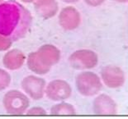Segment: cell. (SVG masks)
<instances>
[{"mask_svg":"<svg viewBox=\"0 0 128 119\" xmlns=\"http://www.w3.org/2000/svg\"><path fill=\"white\" fill-rule=\"evenodd\" d=\"M65 92H66V88L64 86V84L61 81L51 82L46 90L47 96L54 100H58L64 97Z\"/></svg>","mask_w":128,"mask_h":119,"instance_id":"cell-7","label":"cell"},{"mask_svg":"<svg viewBox=\"0 0 128 119\" xmlns=\"http://www.w3.org/2000/svg\"><path fill=\"white\" fill-rule=\"evenodd\" d=\"M4 105L9 114L20 115L29 107V99L18 90H10L4 95Z\"/></svg>","mask_w":128,"mask_h":119,"instance_id":"cell-2","label":"cell"},{"mask_svg":"<svg viewBox=\"0 0 128 119\" xmlns=\"http://www.w3.org/2000/svg\"><path fill=\"white\" fill-rule=\"evenodd\" d=\"M11 82V77L6 71L0 69V90L8 87Z\"/></svg>","mask_w":128,"mask_h":119,"instance_id":"cell-9","label":"cell"},{"mask_svg":"<svg viewBox=\"0 0 128 119\" xmlns=\"http://www.w3.org/2000/svg\"><path fill=\"white\" fill-rule=\"evenodd\" d=\"M22 88L33 99H39L43 96L45 88L44 80L29 76L25 77L22 81Z\"/></svg>","mask_w":128,"mask_h":119,"instance_id":"cell-3","label":"cell"},{"mask_svg":"<svg viewBox=\"0 0 128 119\" xmlns=\"http://www.w3.org/2000/svg\"><path fill=\"white\" fill-rule=\"evenodd\" d=\"M32 23L29 11L14 0L0 3V36L17 41L26 36Z\"/></svg>","mask_w":128,"mask_h":119,"instance_id":"cell-1","label":"cell"},{"mask_svg":"<svg viewBox=\"0 0 128 119\" xmlns=\"http://www.w3.org/2000/svg\"><path fill=\"white\" fill-rule=\"evenodd\" d=\"M28 114L30 115H35V114H45V111L42 110L39 108H33V109H30L28 112Z\"/></svg>","mask_w":128,"mask_h":119,"instance_id":"cell-11","label":"cell"},{"mask_svg":"<svg viewBox=\"0 0 128 119\" xmlns=\"http://www.w3.org/2000/svg\"><path fill=\"white\" fill-rule=\"evenodd\" d=\"M2 0H0V3H2Z\"/></svg>","mask_w":128,"mask_h":119,"instance_id":"cell-13","label":"cell"},{"mask_svg":"<svg viewBox=\"0 0 128 119\" xmlns=\"http://www.w3.org/2000/svg\"><path fill=\"white\" fill-rule=\"evenodd\" d=\"M28 66L31 71L37 74H45L49 70V67L42 63L36 53H30L28 58Z\"/></svg>","mask_w":128,"mask_h":119,"instance_id":"cell-8","label":"cell"},{"mask_svg":"<svg viewBox=\"0 0 128 119\" xmlns=\"http://www.w3.org/2000/svg\"><path fill=\"white\" fill-rule=\"evenodd\" d=\"M25 61V54L19 49H12L5 53L2 63L9 70H17L22 66Z\"/></svg>","mask_w":128,"mask_h":119,"instance_id":"cell-4","label":"cell"},{"mask_svg":"<svg viewBox=\"0 0 128 119\" xmlns=\"http://www.w3.org/2000/svg\"><path fill=\"white\" fill-rule=\"evenodd\" d=\"M21 1H22L24 2H33L34 0H21Z\"/></svg>","mask_w":128,"mask_h":119,"instance_id":"cell-12","label":"cell"},{"mask_svg":"<svg viewBox=\"0 0 128 119\" xmlns=\"http://www.w3.org/2000/svg\"><path fill=\"white\" fill-rule=\"evenodd\" d=\"M12 45V40L8 38L0 36V51H5L9 49Z\"/></svg>","mask_w":128,"mask_h":119,"instance_id":"cell-10","label":"cell"},{"mask_svg":"<svg viewBox=\"0 0 128 119\" xmlns=\"http://www.w3.org/2000/svg\"><path fill=\"white\" fill-rule=\"evenodd\" d=\"M35 9L42 17H50L56 12V3L54 0H36Z\"/></svg>","mask_w":128,"mask_h":119,"instance_id":"cell-6","label":"cell"},{"mask_svg":"<svg viewBox=\"0 0 128 119\" xmlns=\"http://www.w3.org/2000/svg\"><path fill=\"white\" fill-rule=\"evenodd\" d=\"M36 53L42 63L48 67L55 63L58 59V52L56 48L50 45H45L40 48Z\"/></svg>","mask_w":128,"mask_h":119,"instance_id":"cell-5","label":"cell"}]
</instances>
